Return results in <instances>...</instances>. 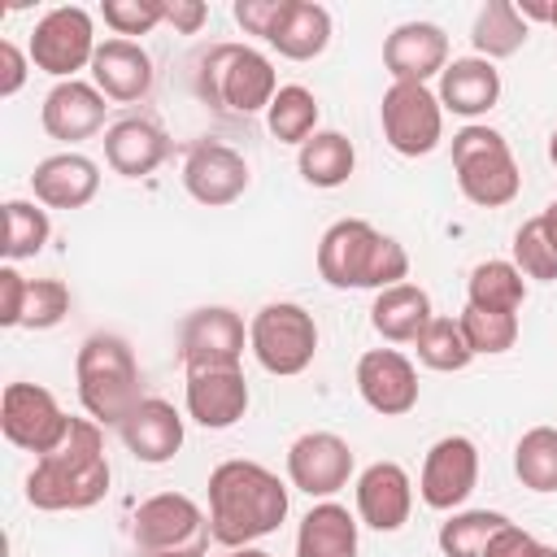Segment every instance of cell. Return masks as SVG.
I'll use <instances>...</instances> for the list:
<instances>
[{
    "mask_svg": "<svg viewBox=\"0 0 557 557\" xmlns=\"http://www.w3.org/2000/svg\"><path fill=\"white\" fill-rule=\"evenodd\" d=\"M287 505V483L261 461L231 457L209 470V531L222 548H248L274 535Z\"/></svg>",
    "mask_w": 557,
    "mask_h": 557,
    "instance_id": "cell-1",
    "label": "cell"
},
{
    "mask_svg": "<svg viewBox=\"0 0 557 557\" xmlns=\"http://www.w3.org/2000/svg\"><path fill=\"white\" fill-rule=\"evenodd\" d=\"M109 457H104V431L91 418H74L65 440L35 457L26 474V500L44 513H78L109 496Z\"/></svg>",
    "mask_w": 557,
    "mask_h": 557,
    "instance_id": "cell-2",
    "label": "cell"
},
{
    "mask_svg": "<svg viewBox=\"0 0 557 557\" xmlns=\"http://www.w3.org/2000/svg\"><path fill=\"white\" fill-rule=\"evenodd\" d=\"M318 274L326 287L339 292L348 287L383 292L409 283V252L366 218H339L318 239Z\"/></svg>",
    "mask_w": 557,
    "mask_h": 557,
    "instance_id": "cell-3",
    "label": "cell"
},
{
    "mask_svg": "<svg viewBox=\"0 0 557 557\" xmlns=\"http://www.w3.org/2000/svg\"><path fill=\"white\" fill-rule=\"evenodd\" d=\"M78 405L100 426H122V418L144 400V374L135 348L117 331H91L74 357Z\"/></svg>",
    "mask_w": 557,
    "mask_h": 557,
    "instance_id": "cell-4",
    "label": "cell"
},
{
    "mask_svg": "<svg viewBox=\"0 0 557 557\" xmlns=\"http://www.w3.org/2000/svg\"><path fill=\"white\" fill-rule=\"evenodd\" d=\"M196 91L218 113L248 117L270 109V100L278 96V74L274 61L252 44H213L196 61Z\"/></svg>",
    "mask_w": 557,
    "mask_h": 557,
    "instance_id": "cell-5",
    "label": "cell"
},
{
    "mask_svg": "<svg viewBox=\"0 0 557 557\" xmlns=\"http://www.w3.org/2000/svg\"><path fill=\"white\" fill-rule=\"evenodd\" d=\"M453 174L461 196L479 209H505L522 191V174L509 139L483 122H466L453 135Z\"/></svg>",
    "mask_w": 557,
    "mask_h": 557,
    "instance_id": "cell-6",
    "label": "cell"
},
{
    "mask_svg": "<svg viewBox=\"0 0 557 557\" xmlns=\"http://www.w3.org/2000/svg\"><path fill=\"white\" fill-rule=\"evenodd\" d=\"M248 352L274 379H296L318 357V322L296 300H265L248 322Z\"/></svg>",
    "mask_w": 557,
    "mask_h": 557,
    "instance_id": "cell-7",
    "label": "cell"
},
{
    "mask_svg": "<svg viewBox=\"0 0 557 557\" xmlns=\"http://www.w3.org/2000/svg\"><path fill=\"white\" fill-rule=\"evenodd\" d=\"M131 540L144 557H205L209 553V513L187 492H157L139 500Z\"/></svg>",
    "mask_w": 557,
    "mask_h": 557,
    "instance_id": "cell-8",
    "label": "cell"
},
{
    "mask_svg": "<svg viewBox=\"0 0 557 557\" xmlns=\"http://www.w3.org/2000/svg\"><path fill=\"white\" fill-rule=\"evenodd\" d=\"M100 39H96V22L83 4H57L48 9L35 30H30V65L52 74L57 83L65 78H78V70H91V57H96Z\"/></svg>",
    "mask_w": 557,
    "mask_h": 557,
    "instance_id": "cell-9",
    "label": "cell"
},
{
    "mask_svg": "<svg viewBox=\"0 0 557 557\" xmlns=\"http://www.w3.org/2000/svg\"><path fill=\"white\" fill-rule=\"evenodd\" d=\"M379 126L392 152L426 157L444 139V104L426 83H392L379 100Z\"/></svg>",
    "mask_w": 557,
    "mask_h": 557,
    "instance_id": "cell-10",
    "label": "cell"
},
{
    "mask_svg": "<svg viewBox=\"0 0 557 557\" xmlns=\"http://www.w3.org/2000/svg\"><path fill=\"white\" fill-rule=\"evenodd\" d=\"M248 348V326L231 305H200L178 322L183 370H235Z\"/></svg>",
    "mask_w": 557,
    "mask_h": 557,
    "instance_id": "cell-11",
    "label": "cell"
},
{
    "mask_svg": "<svg viewBox=\"0 0 557 557\" xmlns=\"http://www.w3.org/2000/svg\"><path fill=\"white\" fill-rule=\"evenodd\" d=\"M70 422L74 418L61 409V400L39 383H9L0 396V431L22 453H52L65 440Z\"/></svg>",
    "mask_w": 557,
    "mask_h": 557,
    "instance_id": "cell-12",
    "label": "cell"
},
{
    "mask_svg": "<svg viewBox=\"0 0 557 557\" xmlns=\"http://www.w3.org/2000/svg\"><path fill=\"white\" fill-rule=\"evenodd\" d=\"M479 487V444L470 435H444L426 448L418 496L435 513H457Z\"/></svg>",
    "mask_w": 557,
    "mask_h": 557,
    "instance_id": "cell-13",
    "label": "cell"
},
{
    "mask_svg": "<svg viewBox=\"0 0 557 557\" xmlns=\"http://www.w3.org/2000/svg\"><path fill=\"white\" fill-rule=\"evenodd\" d=\"M357 470L352 444L335 431H305L287 448V483L313 500H331Z\"/></svg>",
    "mask_w": 557,
    "mask_h": 557,
    "instance_id": "cell-14",
    "label": "cell"
},
{
    "mask_svg": "<svg viewBox=\"0 0 557 557\" xmlns=\"http://www.w3.org/2000/svg\"><path fill=\"white\" fill-rule=\"evenodd\" d=\"M183 187L205 209H226L248 191V161L222 139H196L183 157Z\"/></svg>",
    "mask_w": 557,
    "mask_h": 557,
    "instance_id": "cell-15",
    "label": "cell"
},
{
    "mask_svg": "<svg viewBox=\"0 0 557 557\" xmlns=\"http://www.w3.org/2000/svg\"><path fill=\"white\" fill-rule=\"evenodd\" d=\"M357 396L379 413V418H405L409 409H418L422 383L413 361L400 348H370L357 357Z\"/></svg>",
    "mask_w": 557,
    "mask_h": 557,
    "instance_id": "cell-16",
    "label": "cell"
},
{
    "mask_svg": "<svg viewBox=\"0 0 557 557\" xmlns=\"http://www.w3.org/2000/svg\"><path fill=\"white\" fill-rule=\"evenodd\" d=\"M352 496H357V518L383 535L400 531L413 513V479L400 461H370L357 474Z\"/></svg>",
    "mask_w": 557,
    "mask_h": 557,
    "instance_id": "cell-17",
    "label": "cell"
},
{
    "mask_svg": "<svg viewBox=\"0 0 557 557\" xmlns=\"http://www.w3.org/2000/svg\"><path fill=\"white\" fill-rule=\"evenodd\" d=\"M383 70L392 83H431L448 70V35L435 22H400L383 39Z\"/></svg>",
    "mask_w": 557,
    "mask_h": 557,
    "instance_id": "cell-18",
    "label": "cell"
},
{
    "mask_svg": "<svg viewBox=\"0 0 557 557\" xmlns=\"http://www.w3.org/2000/svg\"><path fill=\"white\" fill-rule=\"evenodd\" d=\"M104 113H109V100H104V91H100L96 83H87V78H65V83H57V87L44 96V104H39V126H44L52 139H61V144H83V139H91V135L104 131Z\"/></svg>",
    "mask_w": 557,
    "mask_h": 557,
    "instance_id": "cell-19",
    "label": "cell"
},
{
    "mask_svg": "<svg viewBox=\"0 0 557 557\" xmlns=\"http://www.w3.org/2000/svg\"><path fill=\"white\" fill-rule=\"evenodd\" d=\"M183 405H187V418L196 426L226 431L248 413L252 392H248V379L239 366L235 370H191L187 387H183Z\"/></svg>",
    "mask_w": 557,
    "mask_h": 557,
    "instance_id": "cell-20",
    "label": "cell"
},
{
    "mask_svg": "<svg viewBox=\"0 0 557 557\" xmlns=\"http://www.w3.org/2000/svg\"><path fill=\"white\" fill-rule=\"evenodd\" d=\"M117 435H122V444H126V453H131L135 461H144V466H165V461L178 457L187 431H183V413H178L170 400L144 396V400L122 418Z\"/></svg>",
    "mask_w": 557,
    "mask_h": 557,
    "instance_id": "cell-21",
    "label": "cell"
},
{
    "mask_svg": "<svg viewBox=\"0 0 557 557\" xmlns=\"http://www.w3.org/2000/svg\"><path fill=\"white\" fill-rule=\"evenodd\" d=\"M96 191H100V165L74 148L52 152L30 170V196L44 209H87Z\"/></svg>",
    "mask_w": 557,
    "mask_h": 557,
    "instance_id": "cell-22",
    "label": "cell"
},
{
    "mask_svg": "<svg viewBox=\"0 0 557 557\" xmlns=\"http://www.w3.org/2000/svg\"><path fill=\"white\" fill-rule=\"evenodd\" d=\"M152 57L139 39H100L96 57H91V83L104 91V100L117 104H135L152 91Z\"/></svg>",
    "mask_w": 557,
    "mask_h": 557,
    "instance_id": "cell-23",
    "label": "cell"
},
{
    "mask_svg": "<svg viewBox=\"0 0 557 557\" xmlns=\"http://www.w3.org/2000/svg\"><path fill=\"white\" fill-rule=\"evenodd\" d=\"M170 157V135L152 117H117L104 131V161L122 178H148Z\"/></svg>",
    "mask_w": 557,
    "mask_h": 557,
    "instance_id": "cell-24",
    "label": "cell"
},
{
    "mask_svg": "<svg viewBox=\"0 0 557 557\" xmlns=\"http://www.w3.org/2000/svg\"><path fill=\"white\" fill-rule=\"evenodd\" d=\"M435 96H440L444 113L474 122V117L496 109V100H500V70L492 61H483V57H453L448 70L440 74Z\"/></svg>",
    "mask_w": 557,
    "mask_h": 557,
    "instance_id": "cell-25",
    "label": "cell"
},
{
    "mask_svg": "<svg viewBox=\"0 0 557 557\" xmlns=\"http://www.w3.org/2000/svg\"><path fill=\"white\" fill-rule=\"evenodd\" d=\"M431 296L426 287L418 283H396V287H383L374 292V305H370V326L374 335H383L387 344H413L426 322H431Z\"/></svg>",
    "mask_w": 557,
    "mask_h": 557,
    "instance_id": "cell-26",
    "label": "cell"
},
{
    "mask_svg": "<svg viewBox=\"0 0 557 557\" xmlns=\"http://www.w3.org/2000/svg\"><path fill=\"white\" fill-rule=\"evenodd\" d=\"M265 44L278 57H287V61H313V57H322L326 44H331V13H326V4L283 0L278 26H274V35Z\"/></svg>",
    "mask_w": 557,
    "mask_h": 557,
    "instance_id": "cell-27",
    "label": "cell"
},
{
    "mask_svg": "<svg viewBox=\"0 0 557 557\" xmlns=\"http://www.w3.org/2000/svg\"><path fill=\"white\" fill-rule=\"evenodd\" d=\"M357 527L339 500H318L296 527V557H357Z\"/></svg>",
    "mask_w": 557,
    "mask_h": 557,
    "instance_id": "cell-28",
    "label": "cell"
},
{
    "mask_svg": "<svg viewBox=\"0 0 557 557\" xmlns=\"http://www.w3.org/2000/svg\"><path fill=\"white\" fill-rule=\"evenodd\" d=\"M296 170L309 187H322V191L344 187L357 170V148L344 131H318L296 148Z\"/></svg>",
    "mask_w": 557,
    "mask_h": 557,
    "instance_id": "cell-29",
    "label": "cell"
},
{
    "mask_svg": "<svg viewBox=\"0 0 557 557\" xmlns=\"http://www.w3.org/2000/svg\"><path fill=\"white\" fill-rule=\"evenodd\" d=\"M527 17L518 13L513 0H487L479 13H474V26H470V44H474V57L483 61H505L513 52H522L527 44Z\"/></svg>",
    "mask_w": 557,
    "mask_h": 557,
    "instance_id": "cell-30",
    "label": "cell"
},
{
    "mask_svg": "<svg viewBox=\"0 0 557 557\" xmlns=\"http://www.w3.org/2000/svg\"><path fill=\"white\" fill-rule=\"evenodd\" d=\"M527 300V278L513 261H479L466 278V305L474 309H496V313H518Z\"/></svg>",
    "mask_w": 557,
    "mask_h": 557,
    "instance_id": "cell-31",
    "label": "cell"
},
{
    "mask_svg": "<svg viewBox=\"0 0 557 557\" xmlns=\"http://www.w3.org/2000/svg\"><path fill=\"white\" fill-rule=\"evenodd\" d=\"M265 126H270V135L278 144H296L300 148L305 139L318 135V96L309 87H300V83L278 87V96L265 109Z\"/></svg>",
    "mask_w": 557,
    "mask_h": 557,
    "instance_id": "cell-32",
    "label": "cell"
},
{
    "mask_svg": "<svg viewBox=\"0 0 557 557\" xmlns=\"http://www.w3.org/2000/svg\"><path fill=\"white\" fill-rule=\"evenodd\" d=\"M48 235H52V222L39 200H22V196L4 200V261L9 265L39 257L48 248Z\"/></svg>",
    "mask_w": 557,
    "mask_h": 557,
    "instance_id": "cell-33",
    "label": "cell"
},
{
    "mask_svg": "<svg viewBox=\"0 0 557 557\" xmlns=\"http://www.w3.org/2000/svg\"><path fill=\"white\" fill-rule=\"evenodd\" d=\"M505 522H509V518H505L500 509H457V513H448V518L440 522L435 544H440L444 557H483L487 540H492Z\"/></svg>",
    "mask_w": 557,
    "mask_h": 557,
    "instance_id": "cell-34",
    "label": "cell"
},
{
    "mask_svg": "<svg viewBox=\"0 0 557 557\" xmlns=\"http://www.w3.org/2000/svg\"><path fill=\"white\" fill-rule=\"evenodd\" d=\"M513 474L522 487L548 496L557 492V426H531L513 444Z\"/></svg>",
    "mask_w": 557,
    "mask_h": 557,
    "instance_id": "cell-35",
    "label": "cell"
},
{
    "mask_svg": "<svg viewBox=\"0 0 557 557\" xmlns=\"http://www.w3.org/2000/svg\"><path fill=\"white\" fill-rule=\"evenodd\" d=\"M413 352H418V361L426 370H440V374H457V370H466L474 361L457 318H431L426 331L413 339Z\"/></svg>",
    "mask_w": 557,
    "mask_h": 557,
    "instance_id": "cell-36",
    "label": "cell"
},
{
    "mask_svg": "<svg viewBox=\"0 0 557 557\" xmlns=\"http://www.w3.org/2000/svg\"><path fill=\"white\" fill-rule=\"evenodd\" d=\"M457 322H461V335H466L474 357H500L518 344V313H496V309L466 305L457 313Z\"/></svg>",
    "mask_w": 557,
    "mask_h": 557,
    "instance_id": "cell-37",
    "label": "cell"
},
{
    "mask_svg": "<svg viewBox=\"0 0 557 557\" xmlns=\"http://www.w3.org/2000/svg\"><path fill=\"white\" fill-rule=\"evenodd\" d=\"M509 261L522 270V278H535V283H553V278H557V244L548 239L540 213L527 218V222L513 231V257H509Z\"/></svg>",
    "mask_w": 557,
    "mask_h": 557,
    "instance_id": "cell-38",
    "label": "cell"
},
{
    "mask_svg": "<svg viewBox=\"0 0 557 557\" xmlns=\"http://www.w3.org/2000/svg\"><path fill=\"white\" fill-rule=\"evenodd\" d=\"M74 296L61 278H30L26 287V309H22V326L26 331H52L65 322Z\"/></svg>",
    "mask_w": 557,
    "mask_h": 557,
    "instance_id": "cell-39",
    "label": "cell"
},
{
    "mask_svg": "<svg viewBox=\"0 0 557 557\" xmlns=\"http://www.w3.org/2000/svg\"><path fill=\"white\" fill-rule=\"evenodd\" d=\"M100 17L113 30V39L148 35V30H157L165 22V0H104Z\"/></svg>",
    "mask_w": 557,
    "mask_h": 557,
    "instance_id": "cell-40",
    "label": "cell"
},
{
    "mask_svg": "<svg viewBox=\"0 0 557 557\" xmlns=\"http://www.w3.org/2000/svg\"><path fill=\"white\" fill-rule=\"evenodd\" d=\"M26 287L30 278L17 270V265H0V326H22V309H26Z\"/></svg>",
    "mask_w": 557,
    "mask_h": 557,
    "instance_id": "cell-41",
    "label": "cell"
},
{
    "mask_svg": "<svg viewBox=\"0 0 557 557\" xmlns=\"http://www.w3.org/2000/svg\"><path fill=\"white\" fill-rule=\"evenodd\" d=\"M483 557H544V540H535V535L522 531L518 522H505V527L487 540Z\"/></svg>",
    "mask_w": 557,
    "mask_h": 557,
    "instance_id": "cell-42",
    "label": "cell"
},
{
    "mask_svg": "<svg viewBox=\"0 0 557 557\" xmlns=\"http://www.w3.org/2000/svg\"><path fill=\"white\" fill-rule=\"evenodd\" d=\"M278 13H283V0H235V22L244 26V35H257V39L274 35Z\"/></svg>",
    "mask_w": 557,
    "mask_h": 557,
    "instance_id": "cell-43",
    "label": "cell"
},
{
    "mask_svg": "<svg viewBox=\"0 0 557 557\" xmlns=\"http://www.w3.org/2000/svg\"><path fill=\"white\" fill-rule=\"evenodd\" d=\"M30 70H35L30 65V52H22L13 39H0V96L4 100L22 91V83H26Z\"/></svg>",
    "mask_w": 557,
    "mask_h": 557,
    "instance_id": "cell-44",
    "label": "cell"
},
{
    "mask_svg": "<svg viewBox=\"0 0 557 557\" xmlns=\"http://www.w3.org/2000/svg\"><path fill=\"white\" fill-rule=\"evenodd\" d=\"M205 22H209L205 0H165V26H174L178 35H196Z\"/></svg>",
    "mask_w": 557,
    "mask_h": 557,
    "instance_id": "cell-45",
    "label": "cell"
},
{
    "mask_svg": "<svg viewBox=\"0 0 557 557\" xmlns=\"http://www.w3.org/2000/svg\"><path fill=\"white\" fill-rule=\"evenodd\" d=\"M540 222H544V231H548V239L557 244V196L548 200V209H540Z\"/></svg>",
    "mask_w": 557,
    "mask_h": 557,
    "instance_id": "cell-46",
    "label": "cell"
},
{
    "mask_svg": "<svg viewBox=\"0 0 557 557\" xmlns=\"http://www.w3.org/2000/svg\"><path fill=\"white\" fill-rule=\"evenodd\" d=\"M548 161H553V165H557V131H553V135H548Z\"/></svg>",
    "mask_w": 557,
    "mask_h": 557,
    "instance_id": "cell-47",
    "label": "cell"
},
{
    "mask_svg": "<svg viewBox=\"0 0 557 557\" xmlns=\"http://www.w3.org/2000/svg\"><path fill=\"white\" fill-rule=\"evenodd\" d=\"M548 26L557 30V0H553V9H548Z\"/></svg>",
    "mask_w": 557,
    "mask_h": 557,
    "instance_id": "cell-48",
    "label": "cell"
},
{
    "mask_svg": "<svg viewBox=\"0 0 557 557\" xmlns=\"http://www.w3.org/2000/svg\"><path fill=\"white\" fill-rule=\"evenodd\" d=\"M544 557H557V548H553V544H544Z\"/></svg>",
    "mask_w": 557,
    "mask_h": 557,
    "instance_id": "cell-49",
    "label": "cell"
}]
</instances>
